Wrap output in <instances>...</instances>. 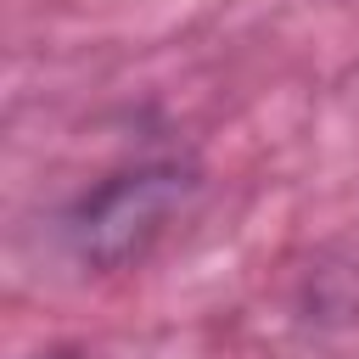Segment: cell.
<instances>
[{
    "mask_svg": "<svg viewBox=\"0 0 359 359\" xmlns=\"http://www.w3.org/2000/svg\"><path fill=\"white\" fill-rule=\"evenodd\" d=\"M196 185H202L196 168L174 163V157H151V163L107 174L62 213V241H67L73 264L90 275H118V269L140 264L180 224Z\"/></svg>",
    "mask_w": 359,
    "mask_h": 359,
    "instance_id": "cell-1",
    "label": "cell"
},
{
    "mask_svg": "<svg viewBox=\"0 0 359 359\" xmlns=\"http://www.w3.org/2000/svg\"><path fill=\"white\" fill-rule=\"evenodd\" d=\"M34 359H101L95 348H50V353H34Z\"/></svg>",
    "mask_w": 359,
    "mask_h": 359,
    "instance_id": "cell-2",
    "label": "cell"
}]
</instances>
